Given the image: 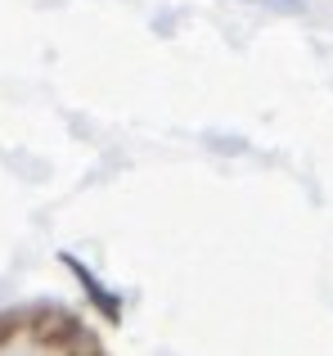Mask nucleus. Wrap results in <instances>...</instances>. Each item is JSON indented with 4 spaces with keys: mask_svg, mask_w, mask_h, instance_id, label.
I'll return each mask as SVG.
<instances>
[{
    "mask_svg": "<svg viewBox=\"0 0 333 356\" xmlns=\"http://www.w3.org/2000/svg\"><path fill=\"white\" fill-rule=\"evenodd\" d=\"M271 5H284V9H293V5H298V0H271Z\"/></svg>",
    "mask_w": 333,
    "mask_h": 356,
    "instance_id": "f257e3e1",
    "label": "nucleus"
}]
</instances>
